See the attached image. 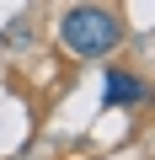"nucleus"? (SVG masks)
Listing matches in <instances>:
<instances>
[{"instance_id":"f257e3e1","label":"nucleus","mask_w":155,"mask_h":160,"mask_svg":"<svg viewBox=\"0 0 155 160\" xmlns=\"http://www.w3.org/2000/svg\"><path fill=\"white\" fill-rule=\"evenodd\" d=\"M128 38V22L123 11L112 6H96V0H86V6H70L59 16V48L70 59H112Z\"/></svg>"},{"instance_id":"f03ea898","label":"nucleus","mask_w":155,"mask_h":160,"mask_svg":"<svg viewBox=\"0 0 155 160\" xmlns=\"http://www.w3.org/2000/svg\"><path fill=\"white\" fill-rule=\"evenodd\" d=\"M150 96V80L139 75V69H128V64H107V75H102V107H139Z\"/></svg>"},{"instance_id":"7ed1b4c3","label":"nucleus","mask_w":155,"mask_h":160,"mask_svg":"<svg viewBox=\"0 0 155 160\" xmlns=\"http://www.w3.org/2000/svg\"><path fill=\"white\" fill-rule=\"evenodd\" d=\"M0 43H6V53H27V48L38 43V27H32V16H16L6 32H0Z\"/></svg>"}]
</instances>
